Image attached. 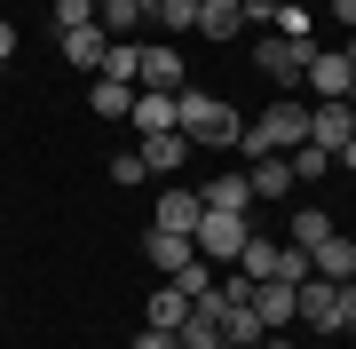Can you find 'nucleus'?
Segmentation results:
<instances>
[{
	"mask_svg": "<svg viewBox=\"0 0 356 349\" xmlns=\"http://www.w3.org/2000/svg\"><path fill=\"white\" fill-rule=\"evenodd\" d=\"M348 334H356V318H348Z\"/></svg>",
	"mask_w": 356,
	"mask_h": 349,
	"instance_id": "36",
	"label": "nucleus"
},
{
	"mask_svg": "<svg viewBox=\"0 0 356 349\" xmlns=\"http://www.w3.org/2000/svg\"><path fill=\"white\" fill-rule=\"evenodd\" d=\"M143 254H151V270H159V278H175L182 262L198 254V246H191V231H151V238H143Z\"/></svg>",
	"mask_w": 356,
	"mask_h": 349,
	"instance_id": "14",
	"label": "nucleus"
},
{
	"mask_svg": "<svg viewBox=\"0 0 356 349\" xmlns=\"http://www.w3.org/2000/svg\"><path fill=\"white\" fill-rule=\"evenodd\" d=\"M159 349H182V341H175V334H166V341H159Z\"/></svg>",
	"mask_w": 356,
	"mask_h": 349,
	"instance_id": "33",
	"label": "nucleus"
},
{
	"mask_svg": "<svg viewBox=\"0 0 356 349\" xmlns=\"http://www.w3.org/2000/svg\"><path fill=\"white\" fill-rule=\"evenodd\" d=\"M8 56H16V24H0V64H8Z\"/></svg>",
	"mask_w": 356,
	"mask_h": 349,
	"instance_id": "30",
	"label": "nucleus"
},
{
	"mask_svg": "<svg viewBox=\"0 0 356 349\" xmlns=\"http://www.w3.org/2000/svg\"><path fill=\"white\" fill-rule=\"evenodd\" d=\"M245 183H254V199H293V167H285V151L245 159Z\"/></svg>",
	"mask_w": 356,
	"mask_h": 349,
	"instance_id": "15",
	"label": "nucleus"
},
{
	"mask_svg": "<svg viewBox=\"0 0 356 349\" xmlns=\"http://www.w3.org/2000/svg\"><path fill=\"white\" fill-rule=\"evenodd\" d=\"M198 199H206V207H222V215H254V183H245V175H214Z\"/></svg>",
	"mask_w": 356,
	"mask_h": 349,
	"instance_id": "19",
	"label": "nucleus"
},
{
	"mask_svg": "<svg viewBox=\"0 0 356 349\" xmlns=\"http://www.w3.org/2000/svg\"><path fill=\"white\" fill-rule=\"evenodd\" d=\"M309 143V104H293V95H277L254 127H238V151L245 159H269V151H301Z\"/></svg>",
	"mask_w": 356,
	"mask_h": 349,
	"instance_id": "1",
	"label": "nucleus"
},
{
	"mask_svg": "<svg viewBox=\"0 0 356 349\" xmlns=\"http://www.w3.org/2000/svg\"><path fill=\"white\" fill-rule=\"evenodd\" d=\"M127 104H135V88H119V79H95L88 88V111H103V119H127Z\"/></svg>",
	"mask_w": 356,
	"mask_h": 349,
	"instance_id": "23",
	"label": "nucleus"
},
{
	"mask_svg": "<svg viewBox=\"0 0 356 349\" xmlns=\"http://www.w3.org/2000/svg\"><path fill=\"white\" fill-rule=\"evenodd\" d=\"M332 16H341V24H348V32H356V0H332Z\"/></svg>",
	"mask_w": 356,
	"mask_h": 349,
	"instance_id": "31",
	"label": "nucleus"
},
{
	"mask_svg": "<svg viewBox=\"0 0 356 349\" xmlns=\"http://www.w3.org/2000/svg\"><path fill=\"white\" fill-rule=\"evenodd\" d=\"M285 167H293V183H317V175H332V151L325 143H301V151H285Z\"/></svg>",
	"mask_w": 356,
	"mask_h": 349,
	"instance_id": "24",
	"label": "nucleus"
},
{
	"mask_svg": "<svg viewBox=\"0 0 356 349\" xmlns=\"http://www.w3.org/2000/svg\"><path fill=\"white\" fill-rule=\"evenodd\" d=\"M103 48H111V40H103L95 24H79V32H64V64H79V72H103Z\"/></svg>",
	"mask_w": 356,
	"mask_h": 349,
	"instance_id": "22",
	"label": "nucleus"
},
{
	"mask_svg": "<svg viewBox=\"0 0 356 349\" xmlns=\"http://www.w3.org/2000/svg\"><path fill=\"white\" fill-rule=\"evenodd\" d=\"M175 286H182L191 302H206V294H214V262H206V254H191V262L175 270Z\"/></svg>",
	"mask_w": 356,
	"mask_h": 349,
	"instance_id": "26",
	"label": "nucleus"
},
{
	"mask_svg": "<svg viewBox=\"0 0 356 349\" xmlns=\"http://www.w3.org/2000/svg\"><path fill=\"white\" fill-rule=\"evenodd\" d=\"M143 16H151L143 0H103V8H95V32H103V40H135Z\"/></svg>",
	"mask_w": 356,
	"mask_h": 349,
	"instance_id": "20",
	"label": "nucleus"
},
{
	"mask_svg": "<svg viewBox=\"0 0 356 349\" xmlns=\"http://www.w3.org/2000/svg\"><path fill=\"white\" fill-rule=\"evenodd\" d=\"M254 72L269 79V88H301V72H309V40L261 32V40H254Z\"/></svg>",
	"mask_w": 356,
	"mask_h": 349,
	"instance_id": "5",
	"label": "nucleus"
},
{
	"mask_svg": "<svg viewBox=\"0 0 356 349\" xmlns=\"http://www.w3.org/2000/svg\"><path fill=\"white\" fill-rule=\"evenodd\" d=\"M309 270H317V278H332V286H341V278H356V238H341V231H332V238H317V246H309Z\"/></svg>",
	"mask_w": 356,
	"mask_h": 349,
	"instance_id": "13",
	"label": "nucleus"
},
{
	"mask_svg": "<svg viewBox=\"0 0 356 349\" xmlns=\"http://www.w3.org/2000/svg\"><path fill=\"white\" fill-rule=\"evenodd\" d=\"M135 88H166V95H182V48H143V79Z\"/></svg>",
	"mask_w": 356,
	"mask_h": 349,
	"instance_id": "16",
	"label": "nucleus"
},
{
	"mask_svg": "<svg viewBox=\"0 0 356 349\" xmlns=\"http://www.w3.org/2000/svg\"><path fill=\"white\" fill-rule=\"evenodd\" d=\"M143 8H159V0H143Z\"/></svg>",
	"mask_w": 356,
	"mask_h": 349,
	"instance_id": "35",
	"label": "nucleus"
},
{
	"mask_svg": "<svg viewBox=\"0 0 356 349\" xmlns=\"http://www.w3.org/2000/svg\"><path fill=\"white\" fill-rule=\"evenodd\" d=\"M198 215H206V199L198 191H159V207H151V231H198Z\"/></svg>",
	"mask_w": 356,
	"mask_h": 349,
	"instance_id": "11",
	"label": "nucleus"
},
{
	"mask_svg": "<svg viewBox=\"0 0 356 349\" xmlns=\"http://www.w3.org/2000/svg\"><path fill=\"white\" fill-rule=\"evenodd\" d=\"M182 318H191V294H182L175 278H166L159 294L143 302V325H151V334H182Z\"/></svg>",
	"mask_w": 356,
	"mask_h": 349,
	"instance_id": "12",
	"label": "nucleus"
},
{
	"mask_svg": "<svg viewBox=\"0 0 356 349\" xmlns=\"http://www.w3.org/2000/svg\"><path fill=\"white\" fill-rule=\"evenodd\" d=\"M135 151H143V167H151V175H182V167H191V135H182V127L135 135Z\"/></svg>",
	"mask_w": 356,
	"mask_h": 349,
	"instance_id": "10",
	"label": "nucleus"
},
{
	"mask_svg": "<svg viewBox=\"0 0 356 349\" xmlns=\"http://www.w3.org/2000/svg\"><path fill=\"white\" fill-rule=\"evenodd\" d=\"M198 32L206 40H245V0H206V8H198Z\"/></svg>",
	"mask_w": 356,
	"mask_h": 349,
	"instance_id": "17",
	"label": "nucleus"
},
{
	"mask_svg": "<svg viewBox=\"0 0 356 349\" xmlns=\"http://www.w3.org/2000/svg\"><path fill=\"white\" fill-rule=\"evenodd\" d=\"M245 302H254L261 334H285V325L301 318V302H293V286H285V278H254V294H245Z\"/></svg>",
	"mask_w": 356,
	"mask_h": 349,
	"instance_id": "8",
	"label": "nucleus"
},
{
	"mask_svg": "<svg viewBox=\"0 0 356 349\" xmlns=\"http://www.w3.org/2000/svg\"><path fill=\"white\" fill-rule=\"evenodd\" d=\"M95 79H119V88H135V79H143V40H111Z\"/></svg>",
	"mask_w": 356,
	"mask_h": 349,
	"instance_id": "21",
	"label": "nucleus"
},
{
	"mask_svg": "<svg viewBox=\"0 0 356 349\" xmlns=\"http://www.w3.org/2000/svg\"><path fill=\"white\" fill-rule=\"evenodd\" d=\"M238 127H245V119L229 111L222 95L182 88V135H191V151H238Z\"/></svg>",
	"mask_w": 356,
	"mask_h": 349,
	"instance_id": "2",
	"label": "nucleus"
},
{
	"mask_svg": "<svg viewBox=\"0 0 356 349\" xmlns=\"http://www.w3.org/2000/svg\"><path fill=\"white\" fill-rule=\"evenodd\" d=\"M245 238H254V215H222V207H206L198 215V231H191V246L206 262H238L245 254Z\"/></svg>",
	"mask_w": 356,
	"mask_h": 349,
	"instance_id": "3",
	"label": "nucleus"
},
{
	"mask_svg": "<svg viewBox=\"0 0 356 349\" xmlns=\"http://www.w3.org/2000/svg\"><path fill=\"white\" fill-rule=\"evenodd\" d=\"M341 310H348V318H356V278H341Z\"/></svg>",
	"mask_w": 356,
	"mask_h": 349,
	"instance_id": "32",
	"label": "nucleus"
},
{
	"mask_svg": "<svg viewBox=\"0 0 356 349\" xmlns=\"http://www.w3.org/2000/svg\"><path fill=\"white\" fill-rule=\"evenodd\" d=\"M293 302H301V318L293 325H309V334H348V310H341V286L309 270L301 286H293Z\"/></svg>",
	"mask_w": 356,
	"mask_h": 349,
	"instance_id": "4",
	"label": "nucleus"
},
{
	"mask_svg": "<svg viewBox=\"0 0 356 349\" xmlns=\"http://www.w3.org/2000/svg\"><path fill=\"white\" fill-rule=\"evenodd\" d=\"M79 24H95V0H56V40L79 32Z\"/></svg>",
	"mask_w": 356,
	"mask_h": 349,
	"instance_id": "28",
	"label": "nucleus"
},
{
	"mask_svg": "<svg viewBox=\"0 0 356 349\" xmlns=\"http://www.w3.org/2000/svg\"><path fill=\"white\" fill-rule=\"evenodd\" d=\"M348 104H356V79H348Z\"/></svg>",
	"mask_w": 356,
	"mask_h": 349,
	"instance_id": "34",
	"label": "nucleus"
},
{
	"mask_svg": "<svg viewBox=\"0 0 356 349\" xmlns=\"http://www.w3.org/2000/svg\"><path fill=\"white\" fill-rule=\"evenodd\" d=\"M309 143H325L332 159L356 143V104H309Z\"/></svg>",
	"mask_w": 356,
	"mask_h": 349,
	"instance_id": "9",
	"label": "nucleus"
},
{
	"mask_svg": "<svg viewBox=\"0 0 356 349\" xmlns=\"http://www.w3.org/2000/svg\"><path fill=\"white\" fill-rule=\"evenodd\" d=\"M285 238H293V246L309 254L317 238H332V215H325V207H301V215H293V231H285Z\"/></svg>",
	"mask_w": 356,
	"mask_h": 349,
	"instance_id": "25",
	"label": "nucleus"
},
{
	"mask_svg": "<svg viewBox=\"0 0 356 349\" xmlns=\"http://www.w3.org/2000/svg\"><path fill=\"white\" fill-rule=\"evenodd\" d=\"M198 8H206V0H159L151 16H159L166 32H198Z\"/></svg>",
	"mask_w": 356,
	"mask_h": 349,
	"instance_id": "27",
	"label": "nucleus"
},
{
	"mask_svg": "<svg viewBox=\"0 0 356 349\" xmlns=\"http://www.w3.org/2000/svg\"><path fill=\"white\" fill-rule=\"evenodd\" d=\"M127 127H135V135H166V127H182V95H166V88H135Z\"/></svg>",
	"mask_w": 356,
	"mask_h": 349,
	"instance_id": "7",
	"label": "nucleus"
},
{
	"mask_svg": "<svg viewBox=\"0 0 356 349\" xmlns=\"http://www.w3.org/2000/svg\"><path fill=\"white\" fill-rule=\"evenodd\" d=\"M143 175H151V167H143V151H119V159H111V183H127V191H135Z\"/></svg>",
	"mask_w": 356,
	"mask_h": 349,
	"instance_id": "29",
	"label": "nucleus"
},
{
	"mask_svg": "<svg viewBox=\"0 0 356 349\" xmlns=\"http://www.w3.org/2000/svg\"><path fill=\"white\" fill-rule=\"evenodd\" d=\"M222 302V294H214ZM261 341V318H254V302H222V349H254Z\"/></svg>",
	"mask_w": 356,
	"mask_h": 349,
	"instance_id": "18",
	"label": "nucleus"
},
{
	"mask_svg": "<svg viewBox=\"0 0 356 349\" xmlns=\"http://www.w3.org/2000/svg\"><path fill=\"white\" fill-rule=\"evenodd\" d=\"M348 79H356L348 48H309V72H301V88L317 95V104H348Z\"/></svg>",
	"mask_w": 356,
	"mask_h": 349,
	"instance_id": "6",
	"label": "nucleus"
}]
</instances>
